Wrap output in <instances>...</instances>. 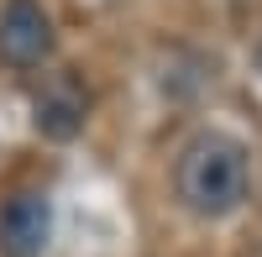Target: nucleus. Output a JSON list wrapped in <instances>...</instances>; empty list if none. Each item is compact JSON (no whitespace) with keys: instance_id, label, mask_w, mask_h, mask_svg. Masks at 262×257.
Listing matches in <instances>:
<instances>
[{"instance_id":"obj_1","label":"nucleus","mask_w":262,"mask_h":257,"mask_svg":"<svg viewBox=\"0 0 262 257\" xmlns=\"http://www.w3.org/2000/svg\"><path fill=\"white\" fill-rule=\"evenodd\" d=\"M179 200L205 221H226L247 200V147L226 132H200L173 168Z\"/></svg>"},{"instance_id":"obj_2","label":"nucleus","mask_w":262,"mask_h":257,"mask_svg":"<svg viewBox=\"0 0 262 257\" xmlns=\"http://www.w3.org/2000/svg\"><path fill=\"white\" fill-rule=\"evenodd\" d=\"M53 53V16L42 0H6L0 6V58L11 69H37Z\"/></svg>"},{"instance_id":"obj_3","label":"nucleus","mask_w":262,"mask_h":257,"mask_svg":"<svg viewBox=\"0 0 262 257\" xmlns=\"http://www.w3.org/2000/svg\"><path fill=\"white\" fill-rule=\"evenodd\" d=\"M53 237V205L37 189H21L0 205V252L6 257H42Z\"/></svg>"},{"instance_id":"obj_4","label":"nucleus","mask_w":262,"mask_h":257,"mask_svg":"<svg viewBox=\"0 0 262 257\" xmlns=\"http://www.w3.org/2000/svg\"><path fill=\"white\" fill-rule=\"evenodd\" d=\"M32 126H37L48 142H69V137H79V126H84V90H79L69 74H58L48 90L32 100Z\"/></svg>"},{"instance_id":"obj_5","label":"nucleus","mask_w":262,"mask_h":257,"mask_svg":"<svg viewBox=\"0 0 262 257\" xmlns=\"http://www.w3.org/2000/svg\"><path fill=\"white\" fill-rule=\"evenodd\" d=\"M257 63H262V48H257Z\"/></svg>"}]
</instances>
